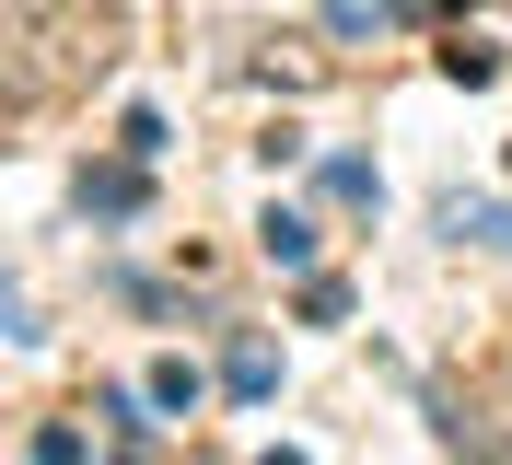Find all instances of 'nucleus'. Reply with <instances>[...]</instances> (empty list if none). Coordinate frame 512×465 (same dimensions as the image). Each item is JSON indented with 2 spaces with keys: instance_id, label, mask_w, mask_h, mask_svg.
<instances>
[{
  "instance_id": "obj_1",
  "label": "nucleus",
  "mask_w": 512,
  "mask_h": 465,
  "mask_svg": "<svg viewBox=\"0 0 512 465\" xmlns=\"http://www.w3.org/2000/svg\"><path fill=\"white\" fill-rule=\"evenodd\" d=\"M12 24V105H59L94 70H117V0H0Z\"/></svg>"
},
{
  "instance_id": "obj_2",
  "label": "nucleus",
  "mask_w": 512,
  "mask_h": 465,
  "mask_svg": "<svg viewBox=\"0 0 512 465\" xmlns=\"http://www.w3.org/2000/svg\"><path fill=\"white\" fill-rule=\"evenodd\" d=\"M268 256H280V268H315V221L280 210V221H268Z\"/></svg>"
},
{
  "instance_id": "obj_3",
  "label": "nucleus",
  "mask_w": 512,
  "mask_h": 465,
  "mask_svg": "<svg viewBox=\"0 0 512 465\" xmlns=\"http://www.w3.org/2000/svg\"><path fill=\"white\" fill-rule=\"evenodd\" d=\"M454 233H478V245H512V210H489V198L466 210V198H454Z\"/></svg>"
}]
</instances>
